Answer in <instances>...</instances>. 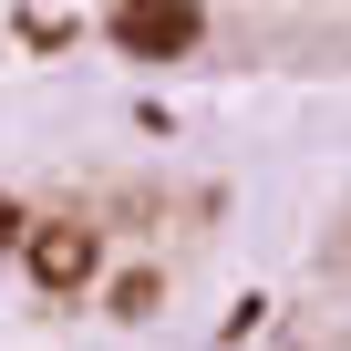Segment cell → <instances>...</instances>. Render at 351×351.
Here are the masks:
<instances>
[{"label":"cell","instance_id":"7a4b0ae2","mask_svg":"<svg viewBox=\"0 0 351 351\" xmlns=\"http://www.w3.org/2000/svg\"><path fill=\"white\" fill-rule=\"evenodd\" d=\"M114 42L124 52H186L197 42V11H114Z\"/></svg>","mask_w":351,"mask_h":351},{"label":"cell","instance_id":"6da1fadb","mask_svg":"<svg viewBox=\"0 0 351 351\" xmlns=\"http://www.w3.org/2000/svg\"><path fill=\"white\" fill-rule=\"evenodd\" d=\"M21 258H32V279H42V289H52V300H73V289H83V279H93V258H104V238H93V228H83V217H42V228H32V248H21Z\"/></svg>","mask_w":351,"mask_h":351},{"label":"cell","instance_id":"3957f363","mask_svg":"<svg viewBox=\"0 0 351 351\" xmlns=\"http://www.w3.org/2000/svg\"><path fill=\"white\" fill-rule=\"evenodd\" d=\"M21 42H42V52H52V42H73V21H62V11H21Z\"/></svg>","mask_w":351,"mask_h":351},{"label":"cell","instance_id":"277c9868","mask_svg":"<svg viewBox=\"0 0 351 351\" xmlns=\"http://www.w3.org/2000/svg\"><path fill=\"white\" fill-rule=\"evenodd\" d=\"M11 238H21V207H11V197H0V248H11ZM21 248H32V238H21Z\"/></svg>","mask_w":351,"mask_h":351}]
</instances>
